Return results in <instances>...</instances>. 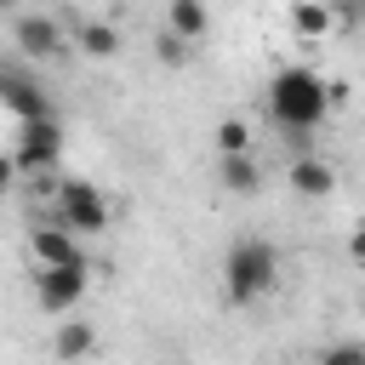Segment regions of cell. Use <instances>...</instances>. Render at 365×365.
I'll list each match as a JSON object with an SVG mask.
<instances>
[{"label": "cell", "instance_id": "1", "mask_svg": "<svg viewBox=\"0 0 365 365\" xmlns=\"http://www.w3.org/2000/svg\"><path fill=\"white\" fill-rule=\"evenodd\" d=\"M325 114H331V91H325V80L314 68H297L291 63V68H279L268 80V120L285 137H308Z\"/></svg>", "mask_w": 365, "mask_h": 365}, {"label": "cell", "instance_id": "2", "mask_svg": "<svg viewBox=\"0 0 365 365\" xmlns=\"http://www.w3.org/2000/svg\"><path fill=\"white\" fill-rule=\"evenodd\" d=\"M274 285H279V251L268 240H234L228 257H222V297L234 308H251Z\"/></svg>", "mask_w": 365, "mask_h": 365}, {"label": "cell", "instance_id": "3", "mask_svg": "<svg viewBox=\"0 0 365 365\" xmlns=\"http://www.w3.org/2000/svg\"><path fill=\"white\" fill-rule=\"evenodd\" d=\"M108 217H114V211H108L103 188L80 182V177H57V222H63L68 234H103Z\"/></svg>", "mask_w": 365, "mask_h": 365}, {"label": "cell", "instance_id": "4", "mask_svg": "<svg viewBox=\"0 0 365 365\" xmlns=\"http://www.w3.org/2000/svg\"><path fill=\"white\" fill-rule=\"evenodd\" d=\"M11 40L23 46V57H29V63H46V57H63L68 29H63V17H51V11H17Z\"/></svg>", "mask_w": 365, "mask_h": 365}, {"label": "cell", "instance_id": "5", "mask_svg": "<svg viewBox=\"0 0 365 365\" xmlns=\"http://www.w3.org/2000/svg\"><path fill=\"white\" fill-rule=\"evenodd\" d=\"M86 285H91V262H80V268H40L34 274V302L46 314H68V308H80Z\"/></svg>", "mask_w": 365, "mask_h": 365}, {"label": "cell", "instance_id": "6", "mask_svg": "<svg viewBox=\"0 0 365 365\" xmlns=\"http://www.w3.org/2000/svg\"><path fill=\"white\" fill-rule=\"evenodd\" d=\"M57 154H63V125H57V120H34V125H23V131H17V154H11V160H17L23 171L51 177Z\"/></svg>", "mask_w": 365, "mask_h": 365}, {"label": "cell", "instance_id": "7", "mask_svg": "<svg viewBox=\"0 0 365 365\" xmlns=\"http://www.w3.org/2000/svg\"><path fill=\"white\" fill-rule=\"evenodd\" d=\"M0 103H6L23 125H34V120H57V114H51V97L40 91V80H29V74H17V68H0Z\"/></svg>", "mask_w": 365, "mask_h": 365}, {"label": "cell", "instance_id": "8", "mask_svg": "<svg viewBox=\"0 0 365 365\" xmlns=\"http://www.w3.org/2000/svg\"><path fill=\"white\" fill-rule=\"evenodd\" d=\"M29 251H34V262L40 268H80L86 262V251H80V240L63 228V222H40V228H29Z\"/></svg>", "mask_w": 365, "mask_h": 365}, {"label": "cell", "instance_id": "9", "mask_svg": "<svg viewBox=\"0 0 365 365\" xmlns=\"http://www.w3.org/2000/svg\"><path fill=\"white\" fill-rule=\"evenodd\" d=\"M285 182L302 194V200H325L331 188H336V171L319 160V154H302V160H291V171H285Z\"/></svg>", "mask_w": 365, "mask_h": 365}, {"label": "cell", "instance_id": "10", "mask_svg": "<svg viewBox=\"0 0 365 365\" xmlns=\"http://www.w3.org/2000/svg\"><path fill=\"white\" fill-rule=\"evenodd\" d=\"M91 348H97V331H91V319H63V325H57V336H51V354H57L63 365L86 359Z\"/></svg>", "mask_w": 365, "mask_h": 365}, {"label": "cell", "instance_id": "11", "mask_svg": "<svg viewBox=\"0 0 365 365\" xmlns=\"http://www.w3.org/2000/svg\"><path fill=\"white\" fill-rule=\"evenodd\" d=\"M165 29H171L177 40H188V46H194V40L211 29V11H205L200 0H171V6H165Z\"/></svg>", "mask_w": 365, "mask_h": 365}, {"label": "cell", "instance_id": "12", "mask_svg": "<svg viewBox=\"0 0 365 365\" xmlns=\"http://www.w3.org/2000/svg\"><path fill=\"white\" fill-rule=\"evenodd\" d=\"M74 46H80L86 57H114V51H120V29L103 23V17H86V23L74 29Z\"/></svg>", "mask_w": 365, "mask_h": 365}, {"label": "cell", "instance_id": "13", "mask_svg": "<svg viewBox=\"0 0 365 365\" xmlns=\"http://www.w3.org/2000/svg\"><path fill=\"white\" fill-rule=\"evenodd\" d=\"M217 177H222V188H228V194H257V188H262V165H257L251 154L222 160V165H217Z\"/></svg>", "mask_w": 365, "mask_h": 365}, {"label": "cell", "instance_id": "14", "mask_svg": "<svg viewBox=\"0 0 365 365\" xmlns=\"http://www.w3.org/2000/svg\"><path fill=\"white\" fill-rule=\"evenodd\" d=\"M331 17H336V11L319 6V0H297V6H291V29H297L302 40H319V34L331 29Z\"/></svg>", "mask_w": 365, "mask_h": 365}, {"label": "cell", "instance_id": "15", "mask_svg": "<svg viewBox=\"0 0 365 365\" xmlns=\"http://www.w3.org/2000/svg\"><path fill=\"white\" fill-rule=\"evenodd\" d=\"M217 154H222V160L251 154V125H245V120H222V125H217Z\"/></svg>", "mask_w": 365, "mask_h": 365}, {"label": "cell", "instance_id": "16", "mask_svg": "<svg viewBox=\"0 0 365 365\" xmlns=\"http://www.w3.org/2000/svg\"><path fill=\"white\" fill-rule=\"evenodd\" d=\"M154 57H160L165 68H182V63L194 57V46H188V40H177L171 29H160V34H154Z\"/></svg>", "mask_w": 365, "mask_h": 365}, {"label": "cell", "instance_id": "17", "mask_svg": "<svg viewBox=\"0 0 365 365\" xmlns=\"http://www.w3.org/2000/svg\"><path fill=\"white\" fill-rule=\"evenodd\" d=\"M319 365H365V342H336L319 354Z\"/></svg>", "mask_w": 365, "mask_h": 365}, {"label": "cell", "instance_id": "18", "mask_svg": "<svg viewBox=\"0 0 365 365\" xmlns=\"http://www.w3.org/2000/svg\"><path fill=\"white\" fill-rule=\"evenodd\" d=\"M348 257H354V262H365V222L348 234Z\"/></svg>", "mask_w": 365, "mask_h": 365}, {"label": "cell", "instance_id": "19", "mask_svg": "<svg viewBox=\"0 0 365 365\" xmlns=\"http://www.w3.org/2000/svg\"><path fill=\"white\" fill-rule=\"evenodd\" d=\"M11 177H17V160H11V154H0V194L11 188Z\"/></svg>", "mask_w": 365, "mask_h": 365}, {"label": "cell", "instance_id": "20", "mask_svg": "<svg viewBox=\"0 0 365 365\" xmlns=\"http://www.w3.org/2000/svg\"><path fill=\"white\" fill-rule=\"evenodd\" d=\"M354 23H359V29H365V0H359V6H354Z\"/></svg>", "mask_w": 365, "mask_h": 365}, {"label": "cell", "instance_id": "21", "mask_svg": "<svg viewBox=\"0 0 365 365\" xmlns=\"http://www.w3.org/2000/svg\"><path fill=\"white\" fill-rule=\"evenodd\" d=\"M359 314H365V302H359Z\"/></svg>", "mask_w": 365, "mask_h": 365}, {"label": "cell", "instance_id": "22", "mask_svg": "<svg viewBox=\"0 0 365 365\" xmlns=\"http://www.w3.org/2000/svg\"><path fill=\"white\" fill-rule=\"evenodd\" d=\"M314 365H319V359H314Z\"/></svg>", "mask_w": 365, "mask_h": 365}]
</instances>
